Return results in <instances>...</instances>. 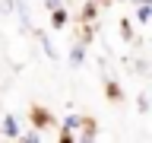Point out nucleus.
<instances>
[{"label":"nucleus","instance_id":"f257e3e1","mask_svg":"<svg viewBox=\"0 0 152 143\" xmlns=\"http://www.w3.org/2000/svg\"><path fill=\"white\" fill-rule=\"evenodd\" d=\"M3 133H7V137H19V121L16 118H7V121H3Z\"/></svg>","mask_w":152,"mask_h":143},{"label":"nucleus","instance_id":"f03ea898","mask_svg":"<svg viewBox=\"0 0 152 143\" xmlns=\"http://www.w3.org/2000/svg\"><path fill=\"white\" fill-rule=\"evenodd\" d=\"M64 22H66V13H64V7L51 10V26H57V29H60V26H64Z\"/></svg>","mask_w":152,"mask_h":143},{"label":"nucleus","instance_id":"7ed1b4c3","mask_svg":"<svg viewBox=\"0 0 152 143\" xmlns=\"http://www.w3.org/2000/svg\"><path fill=\"white\" fill-rule=\"evenodd\" d=\"M70 60H73V64H79V60H83V48H76L73 54H70Z\"/></svg>","mask_w":152,"mask_h":143},{"label":"nucleus","instance_id":"20e7f679","mask_svg":"<svg viewBox=\"0 0 152 143\" xmlns=\"http://www.w3.org/2000/svg\"><path fill=\"white\" fill-rule=\"evenodd\" d=\"M45 7L48 10H57V7H60V0H45Z\"/></svg>","mask_w":152,"mask_h":143},{"label":"nucleus","instance_id":"39448f33","mask_svg":"<svg viewBox=\"0 0 152 143\" xmlns=\"http://www.w3.org/2000/svg\"><path fill=\"white\" fill-rule=\"evenodd\" d=\"M133 3H152V0H133Z\"/></svg>","mask_w":152,"mask_h":143}]
</instances>
